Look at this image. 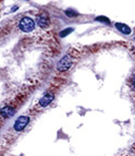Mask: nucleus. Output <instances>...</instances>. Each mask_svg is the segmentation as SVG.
I'll use <instances>...</instances> for the list:
<instances>
[{"label": "nucleus", "instance_id": "obj_1", "mask_svg": "<svg viewBox=\"0 0 135 156\" xmlns=\"http://www.w3.org/2000/svg\"><path fill=\"white\" fill-rule=\"evenodd\" d=\"M29 121H31L29 116H25V115L20 116V117L14 121V123H13L12 129H11L12 133L13 134H20L21 132H23L24 129L29 126Z\"/></svg>", "mask_w": 135, "mask_h": 156}, {"label": "nucleus", "instance_id": "obj_2", "mask_svg": "<svg viewBox=\"0 0 135 156\" xmlns=\"http://www.w3.org/2000/svg\"><path fill=\"white\" fill-rule=\"evenodd\" d=\"M74 62V57L72 54H67L59 60L57 63V71L58 72H65L73 66Z\"/></svg>", "mask_w": 135, "mask_h": 156}, {"label": "nucleus", "instance_id": "obj_3", "mask_svg": "<svg viewBox=\"0 0 135 156\" xmlns=\"http://www.w3.org/2000/svg\"><path fill=\"white\" fill-rule=\"evenodd\" d=\"M56 96V89L51 87L48 91H46V93L43 95V97L38 101L37 103V107L38 108H46L47 106H49L52 103V101L55 99Z\"/></svg>", "mask_w": 135, "mask_h": 156}, {"label": "nucleus", "instance_id": "obj_4", "mask_svg": "<svg viewBox=\"0 0 135 156\" xmlns=\"http://www.w3.org/2000/svg\"><path fill=\"white\" fill-rule=\"evenodd\" d=\"M35 21H34L33 19L29 18V16H23V18L19 21V29L20 31H22L23 33H31L35 30Z\"/></svg>", "mask_w": 135, "mask_h": 156}, {"label": "nucleus", "instance_id": "obj_5", "mask_svg": "<svg viewBox=\"0 0 135 156\" xmlns=\"http://www.w3.org/2000/svg\"><path fill=\"white\" fill-rule=\"evenodd\" d=\"M36 24L42 29H48L50 26V18L46 11H43L36 16Z\"/></svg>", "mask_w": 135, "mask_h": 156}, {"label": "nucleus", "instance_id": "obj_6", "mask_svg": "<svg viewBox=\"0 0 135 156\" xmlns=\"http://www.w3.org/2000/svg\"><path fill=\"white\" fill-rule=\"evenodd\" d=\"M116 27L122 34H124V35H130L132 33V29L124 23H116Z\"/></svg>", "mask_w": 135, "mask_h": 156}, {"label": "nucleus", "instance_id": "obj_7", "mask_svg": "<svg viewBox=\"0 0 135 156\" xmlns=\"http://www.w3.org/2000/svg\"><path fill=\"white\" fill-rule=\"evenodd\" d=\"M65 14H67L69 18H74V16H78V12L72 10V9H69V10H65Z\"/></svg>", "mask_w": 135, "mask_h": 156}, {"label": "nucleus", "instance_id": "obj_8", "mask_svg": "<svg viewBox=\"0 0 135 156\" xmlns=\"http://www.w3.org/2000/svg\"><path fill=\"white\" fill-rule=\"evenodd\" d=\"M71 32H73V29H65V30H63V31H61L60 32V36L61 37H65L68 35V34H70Z\"/></svg>", "mask_w": 135, "mask_h": 156}, {"label": "nucleus", "instance_id": "obj_9", "mask_svg": "<svg viewBox=\"0 0 135 156\" xmlns=\"http://www.w3.org/2000/svg\"><path fill=\"white\" fill-rule=\"evenodd\" d=\"M131 90L135 92V74H133V76L131 78Z\"/></svg>", "mask_w": 135, "mask_h": 156}, {"label": "nucleus", "instance_id": "obj_10", "mask_svg": "<svg viewBox=\"0 0 135 156\" xmlns=\"http://www.w3.org/2000/svg\"><path fill=\"white\" fill-rule=\"evenodd\" d=\"M97 21H101V22H106V23H110L109 19L105 18V16H98V18H96Z\"/></svg>", "mask_w": 135, "mask_h": 156}, {"label": "nucleus", "instance_id": "obj_11", "mask_svg": "<svg viewBox=\"0 0 135 156\" xmlns=\"http://www.w3.org/2000/svg\"><path fill=\"white\" fill-rule=\"evenodd\" d=\"M16 9H19V7H18V5H14V7H13V9H12V10H11V11H12V12H13V11H16Z\"/></svg>", "mask_w": 135, "mask_h": 156}]
</instances>
